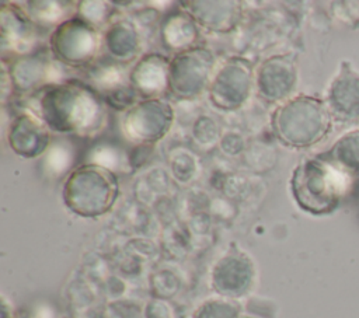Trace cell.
<instances>
[{
	"label": "cell",
	"mask_w": 359,
	"mask_h": 318,
	"mask_svg": "<svg viewBox=\"0 0 359 318\" xmlns=\"http://www.w3.org/2000/svg\"><path fill=\"white\" fill-rule=\"evenodd\" d=\"M351 185V177L324 157L306 160L292 178V191L299 206L311 214L334 212Z\"/></svg>",
	"instance_id": "cell-1"
},
{
	"label": "cell",
	"mask_w": 359,
	"mask_h": 318,
	"mask_svg": "<svg viewBox=\"0 0 359 318\" xmlns=\"http://www.w3.org/2000/svg\"><path fill=\"white\" fill-rule=\"evenodd\" d=\"M279 133L296 147L320 141L331 127V113L317 98L300 95L279 111Z\"/></svg>",
	"instance_id": "cell-2"
},
{
	"label": "cell",
	"mask_w": 359,
	"mask_h": 318,
	"mask_svg": "<svg viewBox=\"0 0 359 318\" xmlns=\"http://www.w3.org/2000/svg\"><path fill=\"white\" fill-rule=\"evenodd\" d=\"M327 108L339 122L351 123L359 119V74L348 62L342 63L339 74L328 90Z\"/></svg>",
	"instance_id": "cell-3"
},
{
	"label": "cell",
	"mask_w": 359,
	"mask_h": 318,
	"mask_svg": "<svg viewBox=\"0 0 359 318\" xmlns=\"http://www.w3.org/2000/svg\"><path fill=\"white\" fill-rule=\"evenodd\" d=\"M346 175H359V130H352L337 140L328 154L321 155Z\"/></svg>",
	"instance_id": "cell-4"
},
{
	"label": "cell",
	"mask_w": 359,
	"mask_h": 318,
	"mask_svg": "<svg viewBox=\"0 0 359 318\" xmlns=\"http://www.w3.org/2000/svg\"><path fill=\"white\" fill-rule=\"evenodd\" d=\"M358 213H359V196H358Z\"/></svg>",
	"instance_id": "cell-5"
}]
</instances>
